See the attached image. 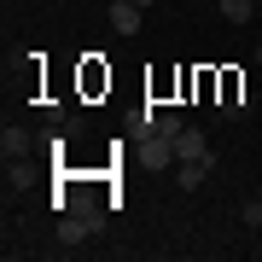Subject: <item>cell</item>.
<instances>
[{
    "label": "cell",
    "instance_id": "1",
    "mask_svg": "<svg viewBox=\"0 0 262 262\" xmlns=\"http://www.w3.org/2000/svg\"><path fill=\"white\" fill-rule=\"evenodd\" d=\"M175 158H181V163H204V169H215V151H210V140H204L198 128H181V134H175Z\"/></svg>",
    "mask_w": 262,
    "mask_h": 262
},
{
    "label": "cell",
    "instance_id": "2",
    "mask_svg": "<svg viewBox=\"0 0 262 262\" xmlns=\"http://www.w3.org/2000/svg\"><path fill=\"white\" fill-rule=\"evenodd\" d=\"M140 163H146V169H175V163H181V158H175V140H169V134H146Z\"/></svg>",
    "mask_w": 262,
    "mask_h": 262
},
{
    "label": "cell",
    "instance_id": "3",
    "mask_svg": "<svg viewBox=\"0 0 262 262\" xmlns=\"http://www.w3.org/2000/svg\"><path fill=\"white\" fill-rule=\"evenodd\" d=\"M105 18H111L117 35H140V6L134 0H105Z\"/></svg>",
    "mask_w": 262,
    "mask_h": 262
},
{
    "label": "cell",
    "instance_id": "4",
    "mask_svg": "<svg viewBox=\"0 0 262 262\" xmlns=\"http://www.w3.org/2000/svg\"><path fill=\"white\" fill-rule=\"evenodd\" d=\"M88 233H94V227H88L82 215H70V210H58V251H76V245H82Z\"/></svg>",
    "mask_w": 262,
    "mask_h": 262
},
{
    "label": "cell",
    "instance_id": "5",
    "mask_svg": "<svg viewBox=\"0 0 262 262\" xmlns=\"http://www.w3.org/2000/svg\"><path fill=\"white\" fill-rule=\"evenodd\" d=\"M0 158H6V163H24L29 158V134L6 122V128H0Z\"/></svg>",
    "mask_w": 262,
    "mask_h": 262
},
{
    "label": "cell",
    "instance_id": "6",
    "mask_svg": "<svg viewBox=\"0 0 262 262\" xmlns=\"http://www.w3.org/2000/svg\"><path fill=\"white\" fill-rule=\"evenodd\" d=\"M215 111H222L227 122H245V117H251V111H256V105H251V94H245V88H227V99H222V105H215Z\"/></svg>",
    "mask_w": 262,
    "mask_h": 262
},
{
    "label": "cell",
    "instance_id": "7",
    "mask_svg": "<svg viewBox=\"0 0 262 262\" xmlns=\"http://www.w3.org/2000/svg\"><path fill=\"white\" fill-rule=\"evenodd\" d=\"M215 12H222L227 24H251L256 18V0H215Z\"/></svg>",
    "mask_w": 262,
    "mask_h": 262
},
{
    "label": "cell",
    "instance_id": "8",
    "mask_svg": "<svg viewBox=\"0 0 262 262\" xmlns=\"http://www.w3.org/2000/svg\"><path fill=\"white\" fill-rule=\"evenodd\" d=\"M204 175H210L204 163H175V187H181V192H198V181H204Z\"/></svg>",
    "mask_w": 262,
    "mask_h": 262
},
{
    "label": "cell",
    "instance_id": "9",
    "mask_svg": "<svg viewBox=\"0 0 262 262\" xmlns=\"http://www.w3.org/2000/svg\"><path fill=\"white\" fill-rule=\"evenodd\" d=\"M239 222L245 227H262V198H245V204H239Z\"/></svg>",
    "mask_w": 262,
    "mask_h": 262
},
{
    "label": "cell",
    "instance_id": "10",
    "mask_svg": "<svg viewBox=\"0 0 262 262\" xmlns=\"http://www.w3.org/2000/svg\"><path fill=\"white\" fill-rule=\"evenodd\" d=\"M134 6H140V12H151V6H158V0H134Z\"/></svg>",
    "mask_w": 262,
    "mask_h": 262
},
{
    "label": "cell",
    "instance_id": "11",
    "mask_svg": "<svg viewBox=\"0 0 262 262\" xmlns=\"http://www.w3.org/2000/svg\"><path fill=\"white\" fill-rule=\"evenodd\" d=\"M251 58H262V47H256V53H251Z\"/></svg>",
    "mask_w": 262,
    "mask_h": 262
}]
</instances>
